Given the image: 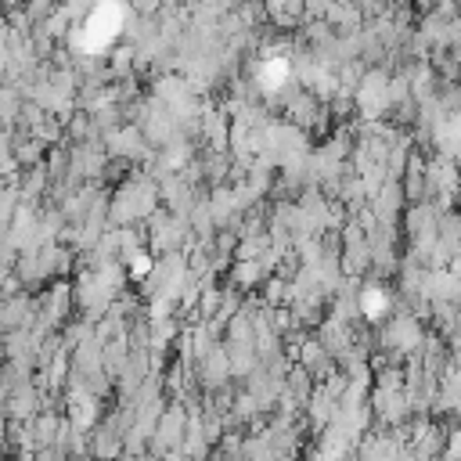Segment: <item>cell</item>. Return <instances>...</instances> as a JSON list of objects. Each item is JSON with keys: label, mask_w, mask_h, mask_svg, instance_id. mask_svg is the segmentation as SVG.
<instances>
[{"label": "cell", "mask_w": 461, "mask_h": 461, "mask_svg": "<svg viewBox=\"0 0 461 461\" xmlns=\"http://www.w3.org/2000/svg\"><path fill=\"white\" fill-rule=\"evenodd\" d=\"M447 461H461V433H454L450 436V447H447V454H443Z\"/></svg>", "instance_id": "cell-1"}]
</instances>
